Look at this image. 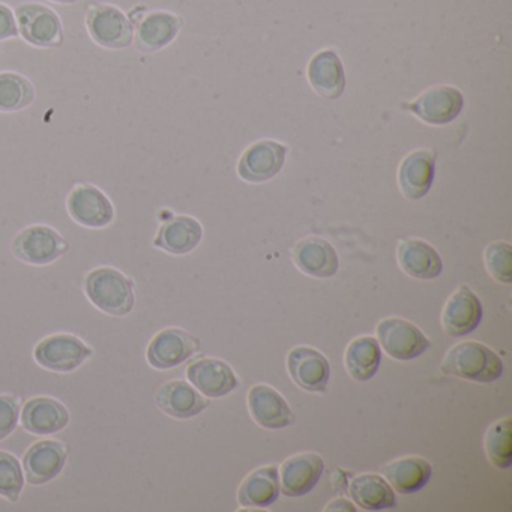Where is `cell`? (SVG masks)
Here are the masks:
<instances>
[{"instance_id":"1","label":"cell","mask_w":512,"mask_h":512,"mask_svg":"<svg viewBox=\"0 0 512 512\" xmlns=\"http://www.w3.org/2000/svg\"><path fill=\"white\" fill-rule=\"evenodd\" d=\"M85 293L98 310L113 317L128 316L136 304L133 281L110 266H100L86 275Z\"/></svg>"},{"instance_id":"2","label":"cell","mask_w":512,"mask_h":512,"mask_svg":"<svg viewBox=\"0 0 512 512\" xmlns=\"http://www.w3.org/2000/svg\"><path fill=\"white\" fill-rule=\"evenodd\" d=\"M440 370L449 376L460 377L470 382L491 383L502 377L503 362L500 356L485 344L478 341H463L448 350Z\"/></svg>"},{"instance_id":"3","label":"cell","mask_w":512,"mask_h":512,"mask_svg":"<svg viewBox=\"0 0 512 512\" xmlns=\"http://www.w3.org/2000/svg\"><path fill=\"white\" fill-rule=\"evenodd\" d=\"M19 35L34 47L53 49L64 43V25L56 11L37 2H26L14 11Z\"/></svg>"},{"instance_id":"4","label":"cell","mask_w":512,"mask_h":512,"mask_svg":"<svg viewBox=\"0 0 512 512\" xmlns=\"http://www.w3.org/2000/svg\"><path fill=\"white\" fill-rule=\"evenodd\" d=\"M86 28L94 43L104 49L122 50L133 46L134 25L115 5H91L86 14Z\"/></svg>"},{"instance_id":"5","label":"cell","mask_w":512,"mask_h":512,"mask_svg":"<svg viewBox=\"0 0 512 512\" xmlns=\"http://www.w3.org/2000/svg\"><path fill=\"white\" fill-rule=\"evenodd\" d=\"M94 350L73 334H53L35 346L34 358L38 365L53 373H73L82 367Z\"/></svg>"},{"instance_id":"6","label":"cell","mask_w":512,"mask_h":512,"mask_svg":"<svg viewBox=\"0 0 512 512\" xmlns=\"http://www.w3.org/2000/svg\"><path fill=\"white\" fill-rule=\"evenodd\" d=\"M68 251L64 236L50 226L35 224L26 227L13 241V253L20 262L46 266L61 259Z\"/></svg>"},{"instance_id":"7","label":"cell","mask_w":512,"mask_h":512,"mask_svg":"<svg viewBox=\"0 0 512 512\" xmlns=\"http://www.w3.org/2000/svg\"><path fill=\"white\" fill-rule=\"evenodd\" d=\"M376 334L386 355L397 361H412L431 346V341L418 326L400 317L380 320Z\"/></svg>"},{"instance_id":"8","label":"cell","mask_w":512,"mask_h":512,"mask_svg":"<svg viewBox=\"0 0 512 512\" xmlns=\"http://www.w3.org/2000/svg\"><path fill=\"white\" fill-rule=\"evenodd\" d=\"M70 217L88 229H104L115 220V208L106 193L92 184H77L67 199Z\"/></svg>"},{"instance_id":"9","label":"cell","mask_w":512,"mask_h":512,"mask_svg":"<svg viewBox=\"0 0 512 512\" xmlns=\"http://www.w3.org/2000/svg\"><path fill=\"white\" fill-rule=\"evenodd\" d=\"M416 118L430 125H448L458 118L464 97L454 86H434L422 92L412 103L403 104Z\"/></svg>"},{"instance_id":"10","label":"cell","mask_w":512,"mask_h":512,"mask_svg":"<svg viewBox=\"0 0 512 512\" xmlns=\"http://www.w3.org/2000/svg\"><path fill=\"white\" fill-rule=\"evenodd\" d=\"M199 352V341L179 328H167L158 332L148 346L146 358L155 370L179 367Z\"/></svg>"},{"instance_id":"11","label":"cell","mask_w":512,"mask_h":512,"mask_svg":"<svg viewBox=\"0 0 512 512\" xmlns=\"http://www.w3.org/2000/svg\"><path fill=\"white\" fill-rule=\"evenodd\" d=\"M68 460L67 446L58 440L34 443L23 457L25 479L31 485L49 484L58 478Z\"/></svg>"},{"instance_id":"12","label":"cell","mask_w":512,"mask_h":512,"mask_svg":"<svg viewBox=\"0 0 512 512\" xmlns=\"http://www.w3.org/2000/svg\"><path fill=\"white\" fill-rule=\"evenodd\" d=\"M286 155V146L274 140L254 143L242 154L238 164V175L251 184L269 181L283 169Z\"/></svg>"},{"instance_id":"13","label":"cell","mask_w":512,"mask_h":512,"mask_svg":"<svg viewBox=\"0 0 512 512\" xmlns=\"http://www.w3.org/2000/svg\"><path fill=\"white\" fill-rule=\"evenodd\" d=\"M287 371L293 382L307 392H325L331 376L326 356L308 346L290 350L287 355Z\"/></svg>"},{"instance_id":"14","label":"cell","mask_w":512,"mask_h":512,"mask_svg":"<svg viewBox=\"0 0 512 512\" xmlns=\"http://www.w3.org/2000/svg\"><path fill=\"white\" fill-rule=\"evenodd\" d=\"M482 304L467 286H460L446 301L442 311V328L449 337L472 334L482 320Z\"/></svg>"},{"instance_id":"15","label":"cell","mask_w":512,"mask_h":512,"mask_svg":"<svg viewBox=\"0 0 512 512\" xmlns=\"http://www.w3.org/2000/svg\"><path fill=\"white\" fill-rule=\"evenodd\" d=\"M181 17L169 11H151L134 28V46L142 53H155L166 49L181 32Z\"/></svg>"},{"instance_id":"16","label":"cell","mask_w":512,"mask_h":512,"mask_svg":"<svg viewBox=\"0 0 512 512\" xmlns=\"http://www.w3.org/2000/svg\"><path fill=\"white\" fill-rule=\"evenodd\" d=\"M248 410L254 422L266 430H281L296 421L283 395L263 383L254 385L248 392Z\"/></svg>"},{"instance_id":"17","label":"cell","mask_w":512,"mask_h":512,"mask_svg":"<svg viewBox=\"0 0 512 512\" xmlns=\"http://www.w3.org/2000/svg\"><path fill=\"white\" fill-rule=\"evenodd\" d=\"M323 470L325 461L316 452L292 455L281 464V491L287 497L305 496L316 487Z\"/></svg>"},{"instance_id":"18","label":"cell","mask_w":512,"mask_h":512,"mask_svg":"<svg viewBox=\"0 0 512 512\" xmlns=\"http://www.w3.org/2000/svg\"><path fill=\"white\" fill-rule=\"evenodd\" d=\"M191 385L208 398L226 397L239 386V379L227 362L217 358L194 361L187 368Z\"/></svg>"},{"instance_id":"19","label":"cell","mask_w":512,"mask_h":512,"mask_svg":"<svg viewBox=\"0 0 512 512\" xmlns=\"http://www.w3.org/2000/svg\"><path fill=\"white\" fill-rule=\"evenodd\" d=\"M20 422L28 433L50 436L70 424V412L61 401L52 397H35L26 401L20 412Z\"/></svg>"},{"instance_id":"20","label":"cell","mask_w":512,"mask_h":512,"mask_svg":"<svg viewBox=\"0 0 512 512\" xmlns=\"http://www.w3.org/2000/svg\"><path fill=\"white\" fill-rule=\"evenodd\" d=\"M158 409L175 419H190L209 406L208 398L185 380H170L155 394Z\"/></svg>"},{"instance_id":"21","label":"cell","mask_w":512,"mask_h":512,"mask_svg":"<svg viewBox=\"0 0 512 512\" xmlns=\"http://www.w3.org/2000/svg\"><path fill=\"white\" fill-rule=\"evenodd\" d=\"M436 157V152L422 149L404 158L398 169V185L407 199L419 200L427 196L434 181Z\"/></svg>"},{"instance_id":"22","label":"cell","mask_w":512,"mask_h":512,"mask_svg":"<svg viewBox=\"0 0 512 512\" xmlns=\"http://www.w3.org/2000/svg\"><path fill=\"white\" fill-rule=\"evenodd\" d=\"M293 262L304 274L314 278H331L338 271L337 251L319 236L299 241L293 248Z\"/></svg>"},{"instance_id":"23","label":"cell","mask_w":512,"mask_h":512,"mask_svg":"<svg viewBox=\"0 0 512 512\" xmlns=\"http://www.w3.org/2000/svg\"><path fill=\"white\" fill-rule=\"evenodd\" d=\"M202 238L203 227L196 218L178 215L160 227L154 239V247L173 256H184L197 248Z\"/></svg>"},{"instance_id":"24","label":"cell","mask_w":512,"mask_h":512,"mask_svg":"<svg viewBox=\"0 0 512 512\" xmlns=\"http://www.w3.org/2000/svg\"><path fill=\"white\" fill-rule=\"evenodd\" d=\"M400 268L416 280H434L443 271L439 253L422 239L401 241L397 248Z\"/></svg>"},{"instance_id":"25","label":"cell","mask_w":512,"mask_h":512,"mask_svg":"<svg viewBox=\"0 0 512 512\" xmlns=\"http://www.w3.org/2000/svg\"><path fill=\"white\" fill-rule=\"evenodd\" d=\"M311 88L326 100H337L346 89V74L337 53L323 50L308 65Z\"/></svg>"},{"instance_id":"26","label":"cell","mask_w":512,"mask_h":512,"mask_svg":"<svg viewBox=\"0 0 512 512\" xmlns=\"http://www.w3.org/2000/svg\"><path fill=\"white\" fill-rule=\"evenodd\" d=\"M431 472V464L415 455L397 458L382 469L386 481L400 494L418 493L430 482Z\"/></svg>"},{"instance_id":"27","label":"cell","mask_w":512,"mask_h":512,"mask_svg":"<svg viewBox=\"0 0 512 512\" xmlns=\"http://www.w3.org/2000/svg\"><path fill=\"white\" fill-rule=\"evenodd\" d=\"M278 467L263 466L251 472L239 485L238 502L244 508H268L280 496Z\"/></svg>"},{"instance_id":"28","label":"cell","mask_w":512,"mask_h":512,"mask_svg":"<svg viewBox=\"0 0 512 512\" xmlns=\"http://www.w3.org/2000/svg\"><path fill=\"white\" fill-rule=\"evenodd\" d=\"M349 493L353 502L365 511H382L394 508L397 503L394 488L377 473H362L353 478Z\"/></svg>"},{"instance_id":"29","label":"cell","mask_w":512,"mask_h":512,"mask_svg":"<svg viewBox=\"0 0 512 512\" xmlns=\"http://www.w3.org/2000/svg\"><path fill=\"white\" fill-rule=\"evenodd\" d=\"M382 361L379 341L373 337H359L347 346L344 365L356 382H367L376 376Z\"/></svg>"},{"instance_id":"30","label":"cell","mask_w":512,"mask_h":512,"mask_svg":"<svg viewBox=\"0 0 512 512\" xmlns=\"http://www.w3.org/2000/svg\"><path fill=\"white\" fill-rule=\"evenodd\" d=\"M35 100V88L19 73H0V112L16 113L28 109Z\"/></svg>"},{"instance_id":"31","label":"cell","mask_w":512,"mask_h":512,"mask_svg":"<svg viewBox=\"0 0 512 512\" xmlns=\"http://www.w3.org/2000/svg\"><path fill=\"white\" fill-rule=\"evenodd\" d=\"M512 419L505 416L493 422L485 434V452L488 460L497 469H509L512 464Z\"/></svg>"},{"instance_id":"32","label":"cell","mask_w":512,"mask_h":512,"mask_svg":"<svg viewBox=\"0 0 512 512\" xmlns=\"http://www.w3.org/2000/svg\"><path fill=\"white\" fill-rule=\"evenodd\" d=\"M22 464L7 451H0V497L16 503L25 487Z\"/></svg>"},{"instance_id":"33","label":"cell","mask_w":512,"mask_h":512,"mask_svg":"<svg viewBox=\"0 0 512 512\" xmlns=\"http://www.w3.org/2000/svg\"><path fill=\"white\" fill-rule=\"evenodd\" d=\"M484 260L494 280L502 284L512 283V247L508 242H491L485 248Z\"/></svg>"},{"instance_id":"34","label":"cell","mask_w":512,"mask_h":512,"mask_svg":"<svg viewBox=\"0 0 512 512\" xmlns=\"http://www.w3.org/2000/svg\"><path fill=\"white\" fill-rule=\"evenodd\" d=\"M20 400L13 395H0V442L14 433L20 422Z\"/></svg>"},{"instance_id":"35","label":"cell","mask_w":512,"mask_h":512,"mask_svg":"<svg viewBox=\"0 0 512 512\" xmlns=\"http://www.w3.org/2000/svg\"><path fill=\"white\" fill-rule=\"evenodd\" d=\"M16 37H19V29L14 11L8 5L0 4V41Z\"/></svg>"},{"instance_id":"36","label":"cell","mask_w":512,"mask_h":512,"mask_svg":"<svg viewBox=\"0 0 512 512\" xmlns=\"http://www.w3.org/2000/svg\"><path fill=\"white\" fill-rule=\"evenodd\" d=\"M325 511H356V508L347 499H335L326 506Z\"/></svg>"},{"instance_id":"37","label":"cell","mask_w":512,"mask_h":512,"mask_svg":"<svg viewBox=\"0 0 512 512\" xmlns=\"http://www.w3.org/2000/svg\"><path fill=\"white\" fill-rule=\"evenodd\" d=\"M50 2L58 5H74L77 4V2H80V0H50Z\"/></svg>"}]
</instances>
